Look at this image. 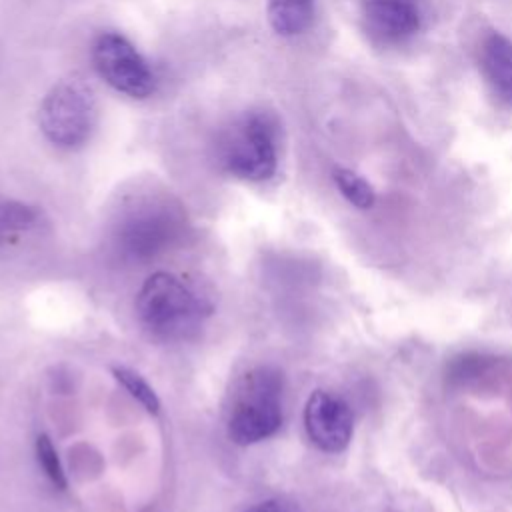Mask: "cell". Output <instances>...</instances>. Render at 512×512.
Listing matches in <instances>:
<instances>
[{"instance_id":"6da1fadb","label":"cell","mask_w":512,"mask_h":512,"mask_svg":"<svg viewBox=\"0 0 512 512\" xmlns=\"http://www.w3.org/2000/svg\"><path fill=\"white\" fill-rule=\"evenodd\" d=\"M140 322L158 338L182 340L196 332L204 318L202 300L174 274H152L138 292Z\"/></svg>"},{"instance_id":"7a4b0ae2","label":"cell","mask_w":512,"mask_h":512,"mask_svg":"<svg viewBox=\"0 0 512 512\" xmlns=\"http://www.w3.org/2000/svg\"><path fill=\"white\" fill-rule=\"evenodd\" d=\"M282 424V374L270 366L250 370L236 386L228 436L248 446L272 436Z\"/></svg>"},{"instance_id":"3957f363","label":"cell","mask_w":512,"mask_h":512,"mask_svg":"<svg viewBox=\"0 0 512 512\" xmlns=\"http://www.w3.org/2000/svg\"><path fill=\"white\" fill-rule=\"evenodd\" d=\"M96 98L80 76L58 80L42 98L38 126L44 138L56 148H80L96 126Z\"/></svg>"},{"instance_id":"277c9868","label":"cell","mask_w":512,"mask_h":512,"mask_svg":"<svg viewBox=\"0 0 512 512\" xmlns=\"http://www.w3.org/2000/svg\"><path fill=\"white\" fill-rule=\"evenodd\" d=\"M218 162L236 178L250 182L268 180L278 164L272 122L256 112L238 118L218 142Z\"/></svg>"},{"instance_id":"5b68a950","label":"cell","mask_w":512,"mask_h":512,"mask_svg":"<svg viewBox=\"0 0 512 512\" xmlns=\"http://www.w3.org/2000/svg\"><path fill=\"white\" fill-rule=\"evenodd\" d=\"M92 64L108 86L130 98L144 100L156 88L154 72L144 56L118 32H102L94 40Z\"/></svg>"},{"instance_id":"8992f818","label":"cell","mask_w":512,"mask_h":512,"mask_svg":"<svg viewBox=\"0 0 512 512\" xmlns=\"http://www.w3.org/2000/svg\"><path fill=\"white\" fill-rule=\"evenodd\" d=\"M306 434L324 452H342L352 440V412L348 404L326 390H316L304 408Z\"/></svg>"},{"instance_id":"52a82bcc","label":"cell","mask_w":512,"mask_h":512,"mask_svg":"<svg viewBox=\"0 0 512 512\" xmlns=\"http://www.w3.org/2000/svg\"><path fill=\"white\" fill-rule=\"evenodd\" d=\"M368 34L382 44H400L420 28V0H362Z\"/></svg>"},{"instance_id":"ba28073f","label":"cell","mask_w":512,"mask_h":512,"mask_svg":"<svg viewBox=\"0 0 512 512\" xmlns=\"http://www.w3.org/2000/svg\"><path fill=\"white\" fill-rule=\"evenodd\" d=\"M480 68L494 96L512 106V40L500 32H490L480 48Z\"/></svg>"},{"instance_id":"9c48e42d","label":"cell","mask_w":512,"mask_h":512,"mask_svg":"<svg viewBox=\"0 0 512 512\" xmlns=\"http://www.w3.org/2000/svg\"><path fill=\"white\" fill-rule=\"evenodd\" d=\"M314 18V0H268V22L280 36H298Z\"/></svg>"},{"instance_id":"30bf717a","label":"cell","mask_w":512,"mask_h":512,"mask_svg":"<svg viewBox=\"0 0 512 512\" xmlns=\"http://www.w3.org/2000/svg\"><path fill=\"white\" fill-rule=\"evenodd\" d=\"M334 182L338 186V190L342 192V196L354 204L356 208H372L376 202V192L374 188L356 172L348 170V168H336L334 170Z\"/></svg>"},{"instance_id":"8fae6325","label":"cell","mask_w":512,"mask_h":512,"mask_svg":"<svg viewBox=\"0 0 512 512\" xmlns=\"http://www.w3.org/2000/svg\"><path fill=\"white\" fill-rule=\"evenodd\" d=\"M112 372H114L116 380H118L148 412L156 414V412L160 410V400H158L154 388H152L138 372H134V370H130V368H126V366H116Z\"/></svg>"},{"instance_id":"7c38bea8","label":"cell","mask_w":512,"mask_h":512,"mask_svg":"<svg viewBox=\"0 0 512 512\" xmlns=\"http://www.w3.org/2000/svg\"><path fill=\"white\" fill-rule=\"evenodd\" d=\"M36 456H38V462H40L42 470L52 480V484L58 486L60 490H64L68 486L66 474L62 470V464H60V458L56 454V448L52 446V442H50V438L46 434H40L38 440H36Z\"/></svg>"},{"instance_id":"4fadbf2b","label":"cell","mask_w":512,"mask_h":512,"mask_svg":"<svg viewBox=\"0 0 512 512\" xmlns=\"http://www.w3.org/2000/svg\"><path fill=\"white\" fill-rule=\"evenodd\" d=\"M36 222V212L32 206L22 202H2L0 204V224L6 234L28 230Z\"/></svg>"},{"instance_id":"5bb4252c","label":"cell","mask_w":512,"mask_h":512,"mask_svg":"<svg viewBox=\"0 0 512 512\" xmlns=\"http://www.w3.org/2000/svg\"><path fill=\"white\" fill-rule=\"evenodd\" d=\"M248 512H290V510H286L284 506H280L276 502H264V504H258V506L250 508Z\"/></svg>"},{"instance_id":"9a60e30c","label":"cell","mask_w":512,"mask_h":512,"mask_svg":"<svg viewBox=\"0 0 512 512\" xmlns=\"http://www.w3.org/2000/svg\"><path fill=\"white\" fill-rule=\"evenodd\" d=\"M6 236H8V234H6V230H4V228H2V224H0V242H2Z\"/></svg>"}]
</instances>
